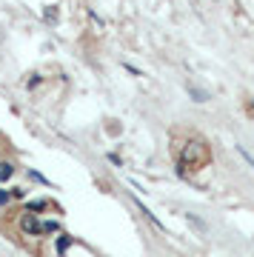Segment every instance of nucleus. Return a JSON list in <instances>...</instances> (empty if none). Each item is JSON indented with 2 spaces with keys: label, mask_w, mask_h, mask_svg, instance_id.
<instances>
[{
  "label": "nucleus",
  "mask_w": 254,
  "mask_h": 257,
  "mask_svg": "<svg viewBox=\"0 0 254 257\" xmlns=\"http://www.w3.org/2000/svg\"><path fill=\"white\" fill-rule=\"evenodd\" d=\"M189 223H191V226H194L197 231H203V234H206V223L200 220V217H194V214H189Z\"/></svg>",
  "instance_id": "7ed1b4c3"
},
{
  "label": "nucleus",
  "mask_w": 254,
  "mask_h": 257,
  "mask_svg": "<svg viewBox=\"0 0 254 257\" xmlns=\"http://www.w3.org/2000/svg\"><path fill=\"white\" fill-rule=\"evenodd\" d=\"M12 175H15V166H12V163H0V183H3V180H9Z\"/></svg>",
  "instance_id": "f03ea898"
},
{
  "label": "nucleus",
  "mask_w": 254,
  "mask_h": 257,
  "mask_svg": "<svg viewBox=\"0 0 254 257\" xmlns=\"http://www.w3.org/2000/svg\"><path fill=\"white\" fill-rule=\"evenodd\" d=\"M189 94H194V97H197V103L209 100V94H206V92H200V89H194V86H189Z\"/></svg>",
  "instance_id": "20e7f679"
},
{
  "label": "nucleus",
  "mask_w": 254,
  "mask_h": 257,
  "mask_svg": "<svg viewBox=\"0 0 254 257\" xmlns=\"http://www.w3.org/2000/svg\"><path fill=\"white\" fill-rule=\"evenodd\" d=\"M237 152H240V157H243L245 163H248V166H251V169H254V157H251V155H248V152H245V149H243V146H237Z\"/></svg>",
  "instance_id": "39448f33"
},
{
  "label": "nucleus",
  "mask_w": 254,
  "mask_h": 257,
  "mask_svg": "<svg viewBox=\"0 0 254 257\" xmlns=\"http://www.w3.org/2000/svg\"><path fill=\"white\" fill-rule=\"evenodd\" d=\"M0 203H9V194L6 192H0Z\"/></svg>",
  "instance_id": "423d86ee"
},
{
  "label": "nucleus",
  "mask_w": 254,
  "mask_h": 257,
  "mask_svg": "<svg viewBox=\"0 0 254 257\" xmlns=\"http://www.w3.org/2000/svg\"><path fill=\"white\" fill-rule=\"evenodd\" d=\"M20 226H23V231H29V234H40V223L35 220V214H32V211H26V214H23Z\"/></svg>",
  "instance_id": "f257e3e1"
}]
</instances>
